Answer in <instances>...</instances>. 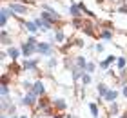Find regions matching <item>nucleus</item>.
I'll list each match as a JSON object with an SVG mask.
<instances>
[{
	"label": "nucleus",
	"instance_id": "nucleus-20",
	"mask_svg": "<svg viewBox=\"0 0 127 118\" xmlns=\"http://www.w3.org/2000/svg\"><path fill=\"white\" fill-rule=\"evenodd\" d=\"M89 109H91L93 118H98V116H100V111H98V105H96V104H89Z\"/></svg>",
	"mask_w": 127,
	"mask_h": 118
},
{
	"label": "nucleus",
	"instance_id": "nucleus-34",
	"mask_svg": "<svg viewBox=\"0 0 127 118\" xmlns=\"http://www.w3.org/2000/svg\"><path fill=\"white\" fill-rule=\"evenodd\" d=\"M2 118H7V116H5V115H2Z\"/></svg>",
	"mask_w": 127,
	"mask_h": 118
},
{
	"label": "nucleus",
	"instance_id": "nucleus-22",
	"mask_svg": "<svg viewBox=\"0 0 127 118\" xmlns=\"http://www.w3.org/2000/svg\"><path fill=\"white\" fill-rule=\"evenodd\" d=\"M55 40L56 42H64V33H62V29H56V33H55Z\"/></svg>",
	"mask_w": 127,
	"mask_h": 118
},
{
	"label": "nucleus",
	"instance_id": "nucleus-23",
	"mask_svg": "<svg viewBox=\"0 0 127 118\" xmlns=\"http://www.w3.org/2000/svg\"><path fill=\"white\" fill-rule=\"evenodd\" d=\"M2 44H4V45H9V44H11V40H9V37H7V31H4V29H2Z\"/></svg>",
	"mask_w": 127,
	"mask_h": 118
},
{
	"label": "nucleus",
	"instance_id": "nucleus-28",
	"mask_svg": "<svg viewBox=\"0 0 127 118\" xmlns=\"http://www.w3.org/2000/svg\"><path fill=\"white\" fill-rule=\"evenodd\" d=\"M56 64H58V60H56V58H51L49 60V67H55Z\"/></svg>",
	"mask_w": 127,
	"mask_h": 118
},
{
	"label": "nucleus",
	"instance_id": "nucleus-32",
	"mask_svg": "<svg viewBox=\"0 0 127 118\" xmlns=\"http://www.w3.org/2000/svg\"><path fill=\"white\" fill-rule=\"evenodd\" d=\"M96 4L98 5H103V0H96Z\"/></svg>",
	"mask_w": 127,
	"mask_h": 118
},
{
	"label": "nucleus",
	"instance_id": "nucleus-16",
	"mask_svg": "<svg viewBox=\"0 0 127 118\" xmlns=\"http://www.w3.org/2000/svg\"><path fill=\"white\" fill-rule=\"evenodd\" d=\"M96 91H98V94L103 98L107 94V91H109V87H107V84H98V87H96Z\"/></svg>",
	"mask_w": 127,
	"mask_h": 118
},
{
	"label": "nucleus",
	"instance_id": "nucleus-10",
	"mask_svg": "<svg viewBox=\"0 0 127 118\" xmlns=\"http://www.w3.org/2000/svg\"><path fill=\"white\" fill-rule=\"evenodd\" d=\"M53 104V100H49L45 94H42V96H38V107L40 109H45V107H49V105Z\"/></svg>",
	"mask_w": 127,
	"mask_h": 118
},
{
	"label": "nucleus",
	"instance_id": "nucleus-30",
	"mask_svg": "<svg viewBox=\"0 0 127 118\" xmlns=\"http://www.w3.org/2000/svg\"><path fill=\"white\" fill-rule=\"evenodd\" d=\"M124 96H125V98H127V84H125V85H124Z\"/></svg>",
	"mask_w": 127,
	"mask_h": 118
},
{
	"label": "nucleus",
	"instance_id": "nucleus-8",
	"mask_svg": "<svg viewBox=\"0 0 127 118\" xmlns=\"http://www.w3.org/2000/svg\"><path fill=\"white\" fill-rule=\"evenodd\" d=\"M33 91H34V94H36V96H42V94H45V87H44V84H42V80L34 82Z\"/></svg>",
	"mask_w": 127,
	"mask_h": 118
},
{
	"label": "nucleus",
	"instance_id": "nucleus-13",
	"mask_svg": "<svg viewBox=\"0 0 127 118\" xmlns=\"http://www.w3.org/2000/svg\"><path fill=\"white\" fill-rule=\"evenodd\" d=\"M114 60H116V56H114V55L107 56L105 60H102V62H100V69H105V71H109V66H111V62H114Z\"/></svg>",
	"mask_w": 127,
	"mask_h": 118
},
{
	"label": "nucleus",
	"instance_id": "nucleus-19",
	"mask_svg": "<svg viewBox=\"0 0 127 118\" xmlns=\"http://www.w3.org/2000/svg\"><path fill=\"white\" fill-rule=\"evenodd\" d=\"M80 80H82L84 87H85V85H89V84H91V73H87V71H85V73L82 75V78H80Z\"/></svg>",
	"mask_w": 127,
	"mask_h": 118
},
{
	"label": "nucleus",
	"instance_id": "nucleus-9",
	"mask_svg": "<svg viewBox=\"0 0 127 118\" xmlns=\"http://www.w3.org/2000/svg\"><path fill=\"white\" fill-rule=\"evenodd\" d=\"M22 69H24V67H20L18 64H16V60H13V62H11V66L7 67V73H11L13 76H16V75H20Z\"/></svg>",
	"mask_w": 127,
	"mask_h": 118
},
{
	"label": "nucleus",
	"instance_id": "nucleus-33",
	"mask_svg": "<svg viewBox=\"0 0 127 118\" xmlns=\"http://www.w3.org/2000/svg\"><path fill=\"white\" fill-rule=\"evenodd\" d=\"M20 118H29V116H27V115H20Z\"/></svg>",
	"mask_w": 127,
	"mask_h": 118
},
{
	"label": "nucleus",
	"instance_id": "nucleus-14",
	"mask_svg": "<svg viewBox=\"0 0 127 118\" xmlns=\"http://www.w3.org/2000/svg\"><path fill=\"white\" fill-rule=\"evenodd\" d=\"M74 66H78L80 69L85 71V67H87V62H85L84 56H74Z\"/></svg>",
	"mask_w": 127,
	"mask_h": 118
},
{
	"label": "nucleus",
	"instance_id": "nucleus-1",
	"mask_svg": "<svg viewBox=\"0 0 127 118\" xmlns=\"http://www.w3.org/2000/svg\"><path fill=\"white\" fill-rule=\"evenodd\" d=\"M36 38L34 37H31V38H27L24 44H22V55H24L26 58H31L33 56V53L36 51Z\"/></svg>",
	"mask_w": 127,
	"mask_h": 118
},
{
	"label": "nucleus",
	"instance_id": "nucleus-11",
	"mask_svg": "<svg viewBox=\"0 0 127 118\" xmlns=\"http://www.w3.org/2000/svg\"><path fill=\"white\" fill-rule=\"evenodd\" d=\"M116 98H118V91H116V89H109V91H107V94L103 96V100H105V102H109V104L114 102Z\"/></svg>",
	"mask_w": 127,
	"mask_h": 118
},
{
	"label": "nucleus",
	"instance_id": "nucleus-12",
	"mask_svg": "<svg viewBox=\"0 0 127 118\" xmlns=\"http://www.w3.org/2000/svg\"><path fill=\"white\" fill-rule=\"evenodd\" d=\"M53 105H55V109L58 111V113H62V111H65V107H67V104L64 102L62 98H56V100H53Z\"/></svg>",
	"mask_w": 127,
	"mask_h": 118
},
{
	"label": "nucleus",
	"instance_id": "nucleus-31",
	"mask_svg": "<svg viewBox=\"0 0 127 118\" xmlns=\"http://www.w3.org/2000/svg\"><path fill=\"white\" fill-rule=\"evenodd\" d=\"M51 118H64V115H62V113H58V115H55V116H51Z\"/></svg>",
	"mask_w": 127,
	"mask_h": 118
},
{
	"label": "nucleus",
	"instance_id": "nucleus-36",
	"mask_svg": "<svg viewBox=\"0 0 127 118\" xmlns=\"http://www.w3.org/2000/svg\"><path fill=\"white\" fill-rule=\"evenodd\" d=\"M13 118H20V116H13Z\"/></svg>",
	"mask_w": 127,
	"mask_h": 118
},
{
	"label": "nucleus",
	"instance_id": "nucleus-37",
	"mask_svg": "<svg viewBox=\"0 0 127 118\" xmlns=\"http://www.w3.org/2000/svg\"><path fill=\"white\" fill-rule=\"evenodd\" d=\"M109 2H114V0H109Z\"/></svg>",
	"mask_w": 127,
	"mask_h": 118
},
{
	"label": "nucleus",
	"instance_id": "nucleus-35",
	"mask_svg": "<svg viewBox=\"0 0 127 118\" xmlns=\"http://www.w3.org/2000/svg\"><path fill=\"white\" fill-rule=\"evenodd\" d=\"M118 118H127V116H118Z\"/></svg>",
	"mask_w": 127,
	"mask_h": 118
},
{
	"label": "nucleus",
	"instance_id": "nucleus-5",
	"mask_svg": "<svg viewBox=\"0 0 127 118\" xmlns=\"http://www.w3.org/2000/svg\"><path fill=\"white\" fill-rule=\"evenodd\" d=\"M69 13H71L73 18H78V16H85V15H84V9L80 7V4H73V2H71V7H69Z\"/></svg>",
	"mask_w": 127,
	"mask_h": 118
},
{
	"label": "nucleus",
	"instance_id": "nucleus-4",
	"mask_svg": "<svg viewBox=\"0 0 127 118\" xmlns=\"http://www.w3.org/2000/svg\"><path fill=\"white\" fill-rule=\"evenodd\" d=\"M34 98H38V96H36V94H34V91L31 89V91H27V94L22 98L20 104H22V105H27V107H31V105L34 104Z\"/></svg>",
	"mask_w": 127,
	"mask_h": 118
},
{
	"label": "nucleus",
	"instance_id": "nucleus-17",
	"mask_svg": "<svg viewBox=\"0 0 127 118\" xmlns=\"http://www.w3.org/2000/svg\"><path fill=\"white\" fill-rule=\"evenodd\" d=\"M100 38H103V40H111V38H113V33L109 31V29H100Z\"/></svg>",
	"mask_w": 127,
	"mask_h": 118
},
{
	"label": "nucleus",
	"instance_id": "nucleus-24",
	"mask_svg": "<svg viewBox=\"0 0 127 118\" xmlns=\"http://www.w3.org/2000/svg\"><path fill=\"white\" fill-rule=\"evenodd\" d=\"M125 64H127V60H125L124 56H120L118 58V71H124L125 69Z\"/></svg>",
	"mask_w": 127,
	"mask_h": 118
},
{
	"label": "nucleus",
	"instance_id": "nucleus-2",
	"mask_svg": "<svg viewBox=\"0 0 127 118\" xmlns=\"http://www.w3.org/2000/svg\"><path fill=\"white\" fill-rule=\"evenodd\" d=\"M9 9H11V13L20 15V16H24V15L29 13V9H27L26 4H16V2H11V4H9Z\"/></svg>",
	"mask_w": 127,
	"mask_h": 118
},
{
	"label": "nucleus",
	"instance_id": "nucleus-6",
	"mask_svg": "<svg viewBox=\"0 0 127 118\" xmlns=\"http://www.w3.org/2000/svg\"><path fill=\"white\" fill-rule=\"evenodd\" d=\"M22 67L27 69V71H38L36 69L38 67V60H36V58H26V62H24Z\"/></svg>",
	"mask_w": 127,
	"mask_h": 118
},
{
	"label": "nucleus",
	"instance_id": "nucleus-3",
	"mask_svg": "<svg viewBox=\"0 0 127 118\" xmlns=\"http://www.w3.org/2000/svg\"><path fill=\"white\" fill-rule=\"evenodd\" d=\"M36 53L45 55V56H51V55H53V45H51V44H45V42H38V44H36Z\"/></svg>",
	"mask_w": 127,
	"mask_h": 118
},
{
	"label": "nucleus",
	"instance_id": "nucleus-26",
	"mask_svg": "<svg viewBox=\"0 0 127 118\" xmlns=\"http://www.w3.org/2000/svg\"><path fill=\"white\" fill-rule=\"evenodd\" d=\"M7 94H9V87L5 84H2V96H7Z\"/></svg>",
	"mask_w": 127,
	"mask_h": 118
},
{
	"label": "nucleus",
	"instance_id": "nucleus-29",
	"mask_svg": "<svg viewBox=\"0 0 127 118\" xmlns=\"http://www.w3.org/2000/svg\"><path fill=\"white\" fill-rule=\"evenodd\" d=\"M95 49H96L98 53H102V51H103V45H102V44H96V47H95Z\"/></svg>",
	"mask_w": 127,
	"mask_h": 118
},
{
	"label": "nucleus",
	"instance_id": "nucleus-18",
	"mask_svg": "<svg viewBox=\"0 0 127 118\" xmlns=\"http://www.w3.org/2000/svg\"><path fill=\"white\" fill-rule=\"evenodd\" d=\"M24 26H26L27 31H31V33H36V29H38V26L34 22H24Z\"/></svg>",
	"mask_w": 127,
	"mask_h": 118
},
{
	"label": "nucleus",
	"instance_id": "nucleus-7",
	"mask_svg": "<svg viewBox=\"0 0 127 118\" xmlns=\"http://www.w3.org/2000/svg\"><path fill=\"white\" fill-rule=\"evenodd\" d=\"M9 15H13V13H11V9L9 7H4L2 13H0V26H2V27H5V24H7V20H9Z\"/></svg>",
	"mask_w": 127,
	"mask_h": 118
},
{
	"label": "nucleus",
	"instance_id": "nucleus-21",
	"mask_svg": "<svg viewBox=\"0 0 127 118\" xmlns=\"http://www.w3.org/2000/svg\"><path fill=\"white\" fill-rule=\"evenodd\" d=\"M116 113H118V104H116V102H111V107H109L107 115H109V116H113V115H116Z\"/></svg>",
	"mask_w": 127,
	"mask_h": 118
},
{
	"label": "nucleus",
	"instance_id": "nucleus-25",
	"mask_svg": "<svg viewBox=\"0 0 127 118\" xmlns=\"http://www.w3.org/2000/svg\"><path fill=\"white\" fill-rule=\"evenodd\" d=\"M95 69H96V64H93V62H89L87 67H85V71H87V73H95Z\"/></svg>",
	"mask_w": 127,
	"mask_h": 118
},
{
	"label": "nucleus",
	"instance_id": "nucleus-27",
	"mask_svg": "<svg viewBox=\"0 0 127 118\" xmlns=\"http://www.w3.org/2000/svg\"><path fill=\"white\" fill-rule=\"evenodd\" d=\"M118 13H122V15H127V4H124L122 7H118Z\"/></svg>",
	"mask_w": 127,
	"mask_h": 118
},
{
	"label": "nucleus",
	"instance_id": "nucleus-15",
	"mask_svg": "<svg viewBox=\"0 0 127 118\" xmlns=\"http://www.w3.org/2000/svg\"><path fill=\"white\" fill-rule=\"evenodd\" d=\"M7 56L11 58V60H16V58L20 56V51L16 49V47H9L7 49Z\"/></svg>",
	"mask_w": 127,
	"mask_h": 118
}]
</instances>
